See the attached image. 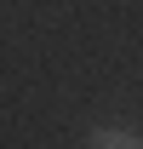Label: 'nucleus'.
<instances>
[{
	"label": "nucleus",
	"instance_id": "nucleus-1",
	"mask_svg": "<svg viewBox=\"0 0 143 149\" xmlns=\"http://www.w3.org/2000/svg\"><path fill=\"white\" fill-rule=\"evenodd\" d=\"M86 149H143V138L132 126H92L86 132Z\"/></svg>",
	"mask_w": 143,
	"mask_h": 149
}]
</instances>
